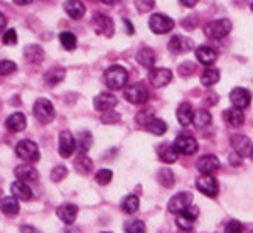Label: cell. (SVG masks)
<instances>
[{"label":"cell","mask_w":253,"mask_h":233,"mask_svg":"<svg viewBox=\"0 0 253 233\" xmlns=\"http://www.w3.org/2000/svg\"><path fill=\"white\" fill-rule=\"evenodd\" d=\"M218 169H219V159L216 157V155L208 154V155H203L198 161V171L203 176H211Z\"/></svg>","instance_id":"5bb4252c"},{"label":"cell","mask_w":253,"mask_h":233,"mask_svg":"<svg viewBox=\"0 0 253 233\" xmlns=\"http://www.w3.org/2000/svg\"><path fill=\"white\" fill-rule=\"evenodd\" d=\"M231 147L240 157H252L253 155V142L247 136H233Z\"/></svg>","instance_id":"ba28073f"},{"label":"cell","mask_w":253,"mask_h":233,"mask_svg":"<svg viewBox=\"0 0 253 233\" xmlns=\"http://www.w3.org/2000/svg\"><path fill=\"white\" fill-rule=\"evenodd\" d=\"M252 10H253V2H252Z\"/></svg>","instance_id":"9f6ffc18"},{"label":"cell","mask_w":253,"mask_h":233,"mask_svg":"<svg viewBox=\"0 0 253 233\" xmlns=\"http://www.w3.org/2000/svg\"><path fill=\"white\" fill-rule=\"evenodd\" d=\"M14 174L19 181H24V183H34L36 179H38V171L32 166H17Z\"/></svg>","instance_id":"484cf974"},{"label":"cell","mask_w":253,"mask_h":233,"mask_svg":"<svg viewBox=\"0 0 253 233\" xmlns=\"http://www.w3.org/2000/svg\"><path fill=\"white\" fill-rule=\"evenodd\" d=\"M152 112H147V110H144V112H140L137 115V122L140 124L142 127H147L150 124V120H152Z\"/></svg>","instance_id":"c3c4849f"},{"label":"cell","mask_w":253,"mask_h":233,"mask_svg":"<svg viewBox=\"0 0 253 233\" xmlns=\"http://www.w3.org/2000/svg\"><path fill=\"white\" fill-rule=\"evenodd\" d=\"M64 76H66V71L63 68H51L44 75V81H46L49 87H56V85H59L64 80Z\"/></svg>","instance_id":"f1b7e54d"},{"label":"cell","mask_w":253,"mask_h":233,"mask_svg":"<svg viewBox=\"0 0 253 233\" xmlns=\"http://www.w3.org/2000/svg\"><path fill=\"white\" fill-rule=\"evenodd\" d=\"M5 125H7V129H9L10 132H20V130H24L27 127V118H26L24 113L15 112V113H12L9 118H7Z\"/></svg>","instance_id":"cb8c5ba5"},{"label":"cell","mask_w":253,"mask_h":233,"mask_svg":"<svg viewBox=\"0 0 253 233\" xmlns=\"http://www.w3.org/2000/svg\"><path fill=\"white\" fill-rule=\"evenodd\" d=\"M223 117H224V120H226L231 127H242L243 122H245V115H243V112L240 108H228V110H224Z\"/></svg>","instance_id":"83f0119b"},{"label":"cell","mask_w":253,"mask_h":233,"mask_svg":"<svg viewBox=\"0 0 253 233\" xmlns=\"http://www.w3.org/2000/svg\"><path fill=\"white\" fill-rule=\"evenodd\" d=\"M64 10L71 19H81L84 15V12H86V7H84V3L81 0H68L64 3Z\"/></svg>","instance_id":"d4e9b609"},{"label":"cell","mask_w":253,"mask_h":233,"mask_svg":"<svg viewBox=\"0 0 253 233\" xmlns=\"http://www.w3.org/2000/svg\"><path fill=\"white\" fill-rule=\"evenodd\" d=\"M2 43L5 44V46H14V44H17V32H15V29H7L3 32Z\"/></svg>","instance_id":"ee69618b"},{"label":"cell","mask_w":253,"mask_h":233,"mask_svg":"<svg viewBox=\"0 0 253 233\" xmlns=\"http://www.w3.org/2000/svg\"><path fill=\"white\" fill-rule=\"evenodd\" d=\"M32 112H34L36 120L41 122V124H44V125L51 124L56 117L54 107H52V103L49 100H46V98H39V100H36Z\"/></svg>","instance_id":"7a4b0ae2"},{"label":"cell","mask_w":253,"mask_h":233,"mask_svg":"<svg viewBox=\"0 0 253 233\" xmlns=\"http://www.w3.org/2000/svg\"><path fill=\"white\" fill-rule=\"evenodd\" d=\"M15 69H17V64H15L14 61L2 59V63H0V73H2V76L10 75V73H14Z\"/></svg>","instance_id":"f6af8a7d"},{"label":"cell","mask_w":253,"mask_h":233,"mask_svg":"<svg viewBox=\"0 0 253 233\" xmlns=\"http://www.w3.org/2000/svg\"><path fill=\"white\" fill-rule=\"evenodd\" d=\"M191 49H193V44L184 36H174L169 41V51L174 54H184V52H189Z\"/></svg>","instance_id":"ac0fdd59"},{"label":"cell","mask_w":253,"mask_h":233,"mask_svg":"<svg viewBox=\"0 0 253 233\" xmlns=\"http://www.w3.org/2000/svg\"><path fill=\"white\" fill-rule=\"evenodd\" d=\"M66 176H68V169L64 166H56L51 171V179L54 183H61L63 179H66Z\"/></svg>","instance_id":"b9f144b4"},{"label":"cell","mask_w":253,"mask_h":233,"mask_svg":"<svg viewBox=\"0 0 253 233\" xmlns=\"http://www.w3.org/2000/svg\"><path fill=\"white\" fill-rule=\"evenodd\" d=\"M174 147L177 149V152L184 155H193L198 152V140L193 136H179L174 140Z\"/></svg>","instance_id":"8fae6325"},{"label":"cell","mask_w":253,"mask_h":233,"mask_svg":"<svg viewBox=\"0 0 253 233\" xmlns=\"http://www.w3.org/2000/svg\"><path fill=\"white\" fill-rule=\"evenodd\" d=\"M211 124V113L208 112V110H198V112L194 113V125L198 127V129H205Z\"/></svg>","instance_id":"d590c367"},{"label":"cell","mask_w":253,"mask_h":233,"mask_svg":"<svg viewBox=\"0 0 253 233\" xmlns=\"http://www.w3.org/2000/svg\"><path fill=\"white\" fill-rule=\"evenodd\" d=\"M20 233H41V232L38 230V228L31 227V225H26V227L20 228Z\"/></svg>","instance_id":"f907efd6"},{"label":"cell","mask_w":253,"mask_h":233,"mask_svg":"<svg viewBox=\"0 0 253 233\" xmlns=\"http://www.w3.org/2000/svg\"><path fill=\"white\" fill-rule=\"evenodd\" d=\"M145 129L149 130L150 134H154V136H164L167 132V124L164 120H161V118H152L150 124L147 125Z\"/></svg>","instance_id":"e575fe53"},{"label":"cell","mask_w":253,"mask_h":233,"mask_svg":"<svg viewBox=\"0 0 253 233\" xmlns=\"http://www.w3.org/2000/svg\"><path fill=\"white\" fill-rule=\"evenodd\" d=\"M118 100L115 95H112V93H100L95 101H93V105H95L96 110H100V112H110V110H113L117 107Z\"/></svg>","instance_id":"e0dca14e"},{"label":"cell","mask_w":253,"mask_h":233,"mask_svg":"<svg viewBox=\"0 0 253 233\" xmlns=\"http://www.w3.org/2000/svg\"><path fill=\"white\" fill-rule=\"evenodd\" d=\"M138 206H140V201H138V198L135 194H128L126 198H124V201H122V210H124V213L126 215H133L138 210Z\"/></svg>","instance_id":"d6a6232c"},{"label":"cell","mask_w":253,"mask_h":233,"mask_svg":"<svg viewBox=\"0 0 253 233\" xmlns=\"http://www.w3.org/2000/svg\"><path fill=\"white\" fill-rule=\"evenodd\" d=\"M125 233H145V223L142 220H130L124 227Z\"/></svg>","instance_id":"ab89813d"},{"label":"cell","mask_w":253,"mask_h":233,"mask_svg":"<svg viewBox=\"0 0 253 233\" xmlns=\"http://www.w3.org/2000/svg\"><path fill=\"white\" fill-rule=\"evenodd\" d=\"M198 208L193 206L191 204L187 210L184 211H181V213H177V220H175V225H177L179 228H181L182 232H187V230H191V228L194 227V222H196V218H198Z\"/></svg>","instance_id":"9c48e42d"},{"label":"cell","mask_w":253,"mask_h":233,"mask_svg":"<svg viewBox=\"0 0 253 233\" xmlns=\"http://www.w3.org/2000/svg\"><path fill=\"white\" fill-rule=\"evenodd\" d=\"M103 80L108 88L120 90V88H124L126 85V81H128V73H126L125 68L118 66V64H113V66H110L107 71L103 73Z\"/></svg>","instance_id":"6da1fadb"},{"label":"cell","mask_w":253,"mask_h":233,"mask_svg":"<svg viewBox=\"0 0 253 233\" xmlns=\"http://www.w3.org/2000/svg\"><path fill=\"white\" fill-rule=\"evenodd\" d=\"M15 154H17V157H20L26 162H38L41 157L39 147L32 140H20L15 145Z\"/></svg>","instance_id":"277c9868"},{"label":"cell","mask_w":253,"mask_h":233,"mask_svg":"<svg viewBox=\"0 0 253 233\" xmlns=\"http://www.w3.org/2000/svg\"><path fill=\"white\" fill-rule=\"evenodd\" d=\"M76 171L83 176H88L93 171V161L89 157H86V154H81L78 159H76Z\"/></svg>","instance_id":"836d02e7"},{"label":"cell","mask_w":253,"mask_h":233,"mask_svg":"<svg viewBox=\"0 0 253 233\" xmlns=\"http://www.w3.org/2000/svg\"><path fill=\"white\" fill-rule=\"evenodd\" d=\"M24 56H26V59L29 61V63H32V64L42 63L44 49L41 47L39 44H29V46L24 49Z\"/></svg>","instance_id":"4316f807"},{"label":"cell","mask_w":253,"mask_h":233,"mask_svg":"<svg viewBox=\"0 0 253 233\" xmlns=\"http://www.w3.org/2000/svg\"><path fill=\"white\" fill-rule=\"evenodd\" d=\"M113 178V173L110 169H100L98 173L95 174V181L98 185L105 186V185H110V181H112Z\"/></svg>","instance_id":"60d3db41"},{"label":"cell","mask_w":253,"mask_h":233,"mask_svg":"<svg viewBox=\"0 0 253 233\" xmlns=\"http://www.w3.org/2000/svg\"><path fill=\"white\" fill-rule=\"evenodd\" d=\"M218 81H219V71H218V69L206 68L205 71L201 73V85H203V87L211 88V87H214Z\"/></svg>","instance_id":"4dcf8cb0"},{"label":"cell","mask_w":253,"mask_h":233,"mask_svg":"<svg viewBox=\"0 0 253 233\" xmlns=\"http://www.w3.org/2000/svg\"><path fill=\"white\" fill-rule=\"evenodd\" d=\"M230 32H231V22L228 19L211 20L205 27V34L210 39H223V38H226Z\"/></svg>","instance_id":"3957f363"},{"label":"cell","mask_w":253,"mask_h":233,"mask_svg":"<svg viewBox=\"0 0 253 233\" xmlns=\"http://www.w3.org/2000/svg\"><path fill=\"white\" fill-rule=\"evenodd\" d=\"M19 210H20V206H19V201L15 196H5V198H2V211L7 216L17 215Z\"/></svg>","instance_id":"f546056e"},{"label":"cell","mask_w":253,"mask_h":233,"mask_svg":"<svg viewBox=\"0 0 253 233\" xmlns=\"http://www.w3.org/2000/svg\"><path fill=\"white\" fill-rule=\"evenodd\" d=\"M93 22H95V27H96L98 34H103V36H107V38H112V36H113L115 24H113V20L110 17H107V15L96 14L95 19H93Z\"/></svg>","instance_id":"2e32d148"},{"label":"cell","mask_w":253,"mask_h":233,"mask_svg":"<svg viewBox=\"0 0 253 233\" xmlns=\"http://www.w3.org/2000/svg\"><path fill=\"white\" fill-rule=\"evenodd\" d=\"M196 58H198V61L201 64H205V66H211V64H214V61L218 59V52L210 46H201L196 49Z\"/></svg>","instance_id":"ffe728a7"},{"label":"cell","mask_w":253,"mask_h":233,"mask_svg":"<svg viewBox=\"0 0 253 233\" xmlns=\"http://www.w3.org/2000/svg\"><path fill=\"white\" fill-rule=\"evenodd\" d=\"M230 101L233 103L235 108H247L252 101V93L247 88H233L230 93Z\"/></svg>","instance_id":"4fadbf2b"},{"label":"cell","mask_w":253,"mask_h":233,"mask_svg":"<svg viewBox=\"0 0 253 233\" xmlns=\"http://www.w3.org/2000/svg\"><path fill=\"white\" fill-rule=\"evenodd\" d=\"M135 2V7L140 14H145V12L152 10L154 5H156V0H133Z\"/></svg>","instance_id":"7bdbcfd3"},{"label":"cell","mask_w":253,"mask_h":233,"mask_svg":"<svg viewBox=\"0 0 253 233\" xmlns=\"http://www.w3.org/2000/svg\"><path fill=\"white\" fill-rule=\"evenodd\" d=\"M101 122H103V124H107V125L117 124V122H120V115L110 110V112H105L103 115H101Z\"/></svg>","instance_id":"bcb514c9"},{"label":"cell","mask_w":253,"mask_h":233,"mask_svg":"<svg viewBox=\"0 0 253 233\" xmlns=\"http://www.w3.org/2000/svg\"><path fill=\"white\" fill-rule=\"evenodd\" d=\"M149 27L154 34H167L174 29V20L166 14H154L149 19Z\"/></svg>","instance_id":"5b68a950"},{"label":"cell","mask_w":253,"mask_h":233,"mask_svg":"<svg viewBox=\"0 0 253 233\" xmlns=\"http://www.w3.org/2000/svg\"><path fill=\"white\" fill-rule=\"evenodd\" d=\"M179 2H181L182 5H186V7H194L196 3H198V0H179Z\"/></svg>","instance_id":"816d5d0a"},{"label":"cell","mask_w":253,"mask_h":233,"mask_svg":"<svg viewBox=\"0 0 253 233\" xmlns=\"http://www.w3.org/2000/svg\"><path fill=\"white\" fill-rule=\"evenodd\" d=\"M76 149V140L69 130H63L59 134V154L61 157H71Z\"/></svg>","instance_id":"7c38bea8"},{"label":"cell","mask_w":253,"mask_h":233,"mask_svg":"<svg viewBox=\"0 0 253 233\" xmlns=\"http://www.w3.org/2000/svg\"><path fill=\"white\" fill-rule=\"evenodd\" d=\"M78 145H80L81 154H86L89 150V147L93 145V136L88 130H83V132L78 134Z\"/></svg>","instance_id":"8d00e7d4"},{"label":"cell","mask_w":253,"mask_h":233,"mask_svg":"<svg viewBox=\"0 0 253 233\" xmlns=\"http://www.w3.org/2000/svg\"><path fill=\"white\" fill-rule=\"evenodd\" d=\"M10 191H12V196H15L17 199H22V201H29L32 198V189L29 187V185L24 181H19V179L15 183H12Z\"/></svg>","instance_id":"44dd1931"},{"label":"cell","mask_w":253,"mask_h":233,"mask_svg":"<svg viewBox=\"0 0 253 233\" xmlns=\"http://www.w3.org/2000/svg\"><path fill=\"white\" fill-rule=\"evenodd\" d=\"M103 3H107V5H113V3H117L118 0H101Z\"/></svg>","instance_id":"db71d44e"},{"label":"cell","mask_w":253,"mask_h":233,"mask_svg":"<svg viewBox=\"0 0 253 233\" xmlns=\"http://www.w3.org/2000/svg\"><path fill=\"white\" fill-rule=\"evenodd\" d=\"M196 187L201 191L203 194L210 196V198H214L218 194V181L213 178V176H203L196 181Z\"/></svg>","instance_id":"9a60e30c"},{"label":"cell","mask_w":253,"mask_h":233,"mask_svg":"<svg viewBox=\"0 0 253 233\" xmlns=\"http://www.w3.org/2000/svg\"><path fill=\"white\" fill-rule=\"evenodd\" d=\"M137 63L147 69H154V64H156V52H154V49L142 47L137 52Z\"/></svg>","instance_id":"603a6c76"},{"label":"cell","mask_w":253,"mask_h":233,"mask_svg":"<svg viewBox=\"0 0 253 233\" xmlns=\"http://www.w3.org/2000/svg\"><path fill=\"white\" fill-rule=\"evenodd\" d=\"M224 233H243V225L236 220H231L228 222L226 228H224Z\"/></svg>","instance_id":"7dc6e473"},{"label":"cell","mask_w":253,"mask_h":233,"mask_svg":"<svg viewBox=\"0 0 253 233\" xmlns=\"http://www.w3.org/2000/svg\"><path fill=\"white\" fill-rule=\"evenodd\" d=\"M193 203V194L187 193V191H181V193L174 194L172 198L169 199V211L170 213H181V211L187 210Z\"/></svg>","instance_id":"52a82bcc"},{"label":"cell","mask_w":253,"mask_h":233,"mask_svg":"<svg viewBox=\"0 0 253 233\" xmlns=\"http://www.w3.org/2000/svg\"><path fill=\"white\" fill-rule=\"evenodd\" d=\"M159 183H161L164 187H172L174 186V173L169 169V167H162L157 174Z\"/></svg>","instance_id":"74e56055"},{"label":"cell","mask_w":253,"mask_h":233,"mask_svg":"<svg viewBox=\"0 0 253 233\" xmlns=\"http://www.w3.org/2000/svg\"><path fill=\"white\" fill-rule=\"evenodd\" d=\"M15 3H17V5H27V3H31L32 0H14Z\"/></svg>","instance_id":"f5cc1de1"},{"label":"cell","mask_w":253,"mask_h":233,"mask_svg":"<svg viewBox=\"0 0 253 233\" xmlns=\"http://www.w3.org/2000/svg\"><path fill=\"white\" fill-rule=\"evenodd\" d=\"M59 41L61 44H63L64 49H68V51H73V49H76V44H78V39H76V36L73 34V32H61L59 34Z\"/></svg>","instance_id":"f35d334b"},{"label":"cell","mask_w":253,"mask_h":233,"mask_svg":"<svg viewBox=\"0 0 253 233\" xmlns=\"http://www.w3.org/2000/svg\"><path fill=\"white\" fill-rule=\"evenodd\" d=\"M172 80V71L167 68H154L150 69V75H149V81L150 85H154L156 88H164L167 85L170 83Z\"/></svg>","instance_id":"30bf717a"},{"label":"cell","mask_w":253,"mask_h":233,"mask_svg":"<svg viewBox=\"0 0 253 233\" xmlns=\"http://www.w3.org/2000/svg\"><path fill=\"white\" fill-rule=\"evenodd\" d=\"M194 113L196 112L193 110V107H191V103L182 101V103L177 107V122L182 127H187L191 122H194Z\"/></svg>","instance_id":"7402d4cb"},{"label":"cell","mask_w":253,"mask_h":233,"mask_svg":"<svg viewBox=\"0 0 253 233\" xmlns=\"http://www.w3.org/2000/svg\"><path fill=\"white\" fill-rule=\"evenodd\" d=\"M179 75H181L182 78H186V76H191L193 75V71H194V64L193 63H182L181 66H179Z\"/></svg>","instance_id":"681fc988"},{"label":"cell","mask_w":253,"mask_h":233,"mask_svg":"<svg viewBox=\"0 0 253 233\" xmlns=\"http://www.w3.org/2000/svg\"><path fill=\"white\" fill-rule=\"evenodd\" d=\"M76 215H78V206H75L71 203H64L58 208V218L66 225L75 223Z\"/></svg>","instance_id":"d6986e66"},{"label":"cell","mask_w":253,"mask_h":233,"mask_svg":"<svg viewBox=\"0 0 253 233\" xmlns=\"http://www.w3.org/2000/svg\"><path fill=\"white\" fill-rule=\"evenodd\" d=\"M125 98L133 105H142L149 100V90L144 83H135L125 88Z\"/></svg>","instance_id":"8992f818"},{"label":"cell","mask_w":253,"mask_h":233,"mask_svg":"<svg viewBox=\"0 0 253 233\" xmlns=\"http://www.w3.org/2000/svg\"><path fill=\"white\" fill-rule=\"evenodd\" d=\"M159 157H161V161L166 162V164H174V162L177 161V149H175L174 145L161 147V150H159Z\"/></svg>","instance_id":"1f68e13d"},{"label":"cell","mask_w":253,"mask_h":233,"mask_svg":"<svg viewBox=\"0 0 253 233\" xmlns=\"http://www.w3.org/2000/svg\"><path fill=\"white\" fill-rule=\"evenodd\" d=\"M0 17H2V29H3V27H5V15H0Z\"/></svg>","instance_id":"11a10c76"}]
</instances>
